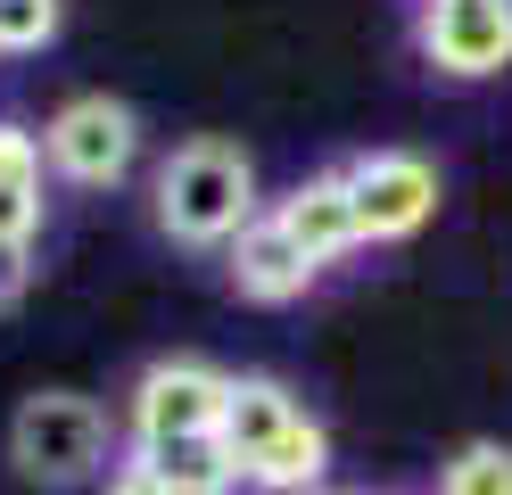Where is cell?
Returning <instances> with one entry per match:
<instances>
[{"mask_svg": "<svg viewBox=\"0 0 512 495\" xmlns=\"http://www.w3.org/2000/svg\"><path fill=\"white\" fill-rule=\"evenodd\" d=\"M323 471H331V429L314 421V413H298V421L273 438V454L248 471V487H256V495H314Z\"/></svg>", "mask_w": 512, "mask_h": 495, "instance_id": "8fae6325", "label": "cell"}, {"mask_svg": "<svg viewBox=\"0 0 512 495\" xmlns=\"http://www.w3.org/2000/svg\"><path fill=\"white\" fill-rule=\"evenodd\" d=\"M223 405H232V372H215L207 355H157L124 388L116 429L133 438V454H149V446H174V438H215Z\"/></svg>", "mask_w": 512, "mask_h": 495, "instance_id": "3957f363", "label": "cell"}, {"mask_svg": "<svg viewBox=\"0 0 512 495\" xmlns=\"http://www.w3.org/2000/svg\"><path fill=\"white\" fill-rule=\"evenodd\" d=\"M17 289H25V256H0V314L17 306Z\"/></svg>", "mask_w": 512, "mask_h": 495, "instance_id": "2e32d148", "label": "cell"}, {"mask_svg": "<svg viewBox=\"0 0 512 495\" xmlns=\"http://www.w3.org/2000/svg\"><path fill=\"white\" fill-rule=\"evenodd\" d=\"M438 495H512V446L504 438H463L438 462Z\"/></svg>", "mask_w": 512, "mask_h": 495, "instance_id": "4fadbf2b", "label": "cell"}, {"mask_svg": "<svg viewBox=\"0 0 512 495\" xmlns=\"http://www.w3.org/2000/svg\"><path fill=\"white\" fill-rule=\"evenodd\" d=\"M116 454V413L83 388H34L9 413V462L34 487H83Z\"/></svg>", "mask_w": 512, "mask_h": 495, "instance_id": "7a4b0ae2", "label": "cell"}, {"mask_svg": "<svg viewBox=\"0 0 512 495\" xmlns=\"http://www.w3.org/2000/svg\"><path fill=\"white\" fill-rule=\"evenodd\" d=\"M413 50L446 83H488L512 66V0H413Z\"/></svg>", "mask_w": 512, "mask_h": 495, "instance_id": "5b68a950", "label": "cell"}, {"mask_svg": "<svg viewBox=\"0 0 512 495\" xmlns=\"http://www.w3.org/2000/svg\"><path fill=\"white\" fill-rule=\"evenodd\" d=\"M223 273H232V289L248 297V306H298V297L323 281V264H314L290 231L273 223V207H265L232 248H223Z\"/></svg>", "mask_w": 512, "mask_h": 495, "instance_id": "52a82bcc", "label": "cell"}, {"mask_svg": "<svg viewBox=\"0 0 512 495\" xmlns=\"http://www.w3.org/2000/svg\"><path fill=\"white\" fill-rule=\"evenodd\" d=\"M149 215H157V231H166L174 248H232L240 231L265 215V198H256V157L240 141H223V132L182 141L149 182Z\"/></svg>", "mask_w": 512, "mask_h": 495, "instance_id": "6da1fadb", "label": "cell"}, {"mask_svg": "<svg viewBox=\"0 0 512 495\" xmlns=\"http://www.w3.org/2000/svg\"><path fill=\"white\" fill-rule=\"evenodd\" d=\"M314 495H339V487H314Z\"/></svg>", "mask_w": 512, "mask_h": 495, "instance_id": "e0dca14e", "label": "cell"}, {"mask_svg": "<svg viewBox=\"0 0 512 495\" xmlns=\"http://www.w3.org/2000/svg\"><path fill=\"white\" fill-rule=\"evenodd\" d=\"M42 132L0 116V256H34L42 240Z\"/></svg>", "mask_w": 512, "mask_h": 495, "instance_id": "9c48e42d", "label": "cell"}, {"mask_svg": "<svg viewBox=\"0 0 512 495\" xmlns=\"http://www.w3.org/2000/svg\"><path fill=\"white\" fill-rule=\"evenodd\" d=\"M347 190H356V215H364V248H389L438 215L446 174L422 149H364V157H347Z\"/></svg>", "mask_w": 512, "mask_h": 495, "instance_id": "8992f818", "label": "cell"}, {"mask_svg": "<svg viewBox=\"0 0 512 495\" xmlns=\"http://www.w3.org/2000/svg\"><path fill=\"white\" fill-rule=\"evenodd\" d=\"M298 413H306V405H298V396L281 388V380H265V372H232V405H223L215 446L232 454V462H240V479H248V471L273 454V438H281V429H290Z\"/></svg>", "mask_w": 512, "mask_h": 495, "instance_id": "30bf717a", "label": "cell"}, {"mask_svg": "<svg viewBox=\"0 0 512 495\" xmlns=\"http://www.w3.org/2000/svg\"><path fill=\"white\" fill-rule=\"evenodd\" d=\"M273 223L314 256V264H339L364 248V215H356V190H347V165H323L306 174L290 198H273Z\"/></svg>", "mask_w": 512, "mask_h": 495, "instance_id": "ba28073f", "label": "cell"}, {"mask_svg": "<svg viewBox=\"0 0 512 495\" xmlns=\"http://www.w3.org/2000/svg\"><path fill=\"white\" fill-rule=\"evenodd\" d=\"M42 165L75 190H116L141 165V116L108 91H75L67 108L42 124Z\"/></svg>", "mask_w": 512, "mask_h": 495, "instance_id": "277c9868", "label": "cell"}, {"mask_svg": "<svg viewBox=\"0 0 512 495\" xmlns=\"http://www.w3.org/2000/svg\"><path fill=\"white\" fill-rule=\"evenodd\" d=\"M100 495H166V479H157L141 454H124L116 471H108V487H100Z\"/></svg>", "mask_w": 512, "mask_h": 495, "instance_id": "9a60e30c", "label": "cell"}, {"mask_svg": "<svg viewBox=\"0 0 512 495\" xmlns=\"http://www.w3.org/2000/svg\"><path fill=\"white\" fill-rule=\"evenodd\" d=\"M58 25H67V0H0V58L50 50Z\"/></svg>", "mask_w": 512, "mask_h": 495, "instance_id": "5bb4252c", "label": "cell"}, {"mask_svg": "<svg viewBox=\"0 0 512 495\" xmlns=\"http://www.w3.org/2000/svg\"><path fill=\"white\" fill-rule=\"evenodd\" d=\"M157 479H166V495H240L248 479H240V462L223 454L215 438H174V446H149L141 454Z\"/></svg>", "mask_w": 512, "mask_h": 495, "instance_id": "7c38bea8", "label": "cell"}]
</instances>
